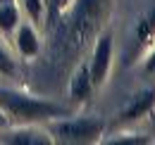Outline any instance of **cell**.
Wrapping results in <instances>:
<instances>
[{"mask_svg": "<svg viewBox=\"0 0 155 145\" xmlns=\"http://www.w3.org/2000/svg\"><path fill=\"white\" fill-rule=\"evenodd\" d=\"M0 109L5 112L10 124H38L45 119H60L67 117V112L48 100H38V98H29L15 91H2L0 88Z\"/></svg>", "mask_w": 155, "mask_h": 145, "instance_id": "1", "label": "cell"}, {"mask_svg": "<svg viewBox=\"0 0 155 145\" xmlns=\"http://www.w3.org/2000/svg\"><path fill=\"white\" fill-rule=\"evenodd\" d=\"M110 7L112 0H72L64 14H69V29L77 45L98 34V29L110 17Z\"/></svg>", "mask_w": 155, "mask_h": 145, "instance_id": "2", "label": "cell"}, {"mask_svg": "<svg viewBox=\"0 0 155 145\" xmlns=\"http://www.w3.org/2000/svg\"><path fill=\"white\" fill-rule=\"evenodd\" d=\"M105 124L96 117H79V119H53L50 136L53 143H69V145H88L98 143L103 136Z\"/></svg>", "mask_w": 155, "mask_h": 145, "instance_id": "3", "label": "cell"}, {"mask_svg": "<svg viewBox=\"0 0 155 145\" xmlns=\"http://www.w3.org/2000/svg\"><path fill=\"white\" fill-rule=\"evenodd\" d=\"M112 57H115V40H112V34H100L96 38V45H93V57L88 62V74H91V81L93 86L100 88L107 76H110V69H112Z\"/></svg>", "mask_w": 155, "mask_h": 145, "instance_id": "4", "label": "cell"}, {"mask_svg": "<svg viewBox=\"0 0 155 145\" xmlns=\"http://www.w3.org/2000/svg\"><path fill=\"white\" fill-rule=\"evenodd\" d=\"M2 143H10V145H48L53 143V136L50 131H43L36 124H19L17 128H12Z\"/></svg>", "mask_w": 155, "mask_h": 145, "instance_id": "5", "label": "cell"}, {"mask_svg": "<svg viewBox=\"0 0 155 145\" xmlns=\"http://www.w3.org/2000/svg\"><path fill=\"white\" fill-rule=\"evenodd\" d=\"M93 81H91V74H88V64H79L77 72L72 74V81H69V98L72 102L84 105L91 100L93 95Z\"/></svg>", "mask_w": 155, "mask_h": 145, "instance_id": "6", "label": "cell"}, {"mask_svg": "<svg viewBox=\"0 0 155 145\" xmlns=\"http://www.w3.org/2000/svg\"><path fill=\"white\" fill-rule=\"evenodd\" d=\"M153 107H155V88H150V91H143V93H138L136 98H131V102L119 112V121H124V124L138 121Z\"/></svg>", "mask_w": 155, "mask_h": 145, "instance_id": "7", "label": "cell"}, {"mask_svg": "<svg viewBox=\"0 0 155 145\" xmlns=\"http://www.w3.org/2000/svg\"><path fill=\"white\" fill-rule=\"evenodd\" d=\"M155 40V5L138 19L134 31V55H141Z\"/></svg>", "mask_w": 155, "mask_h": 145, "instance_id": "8", "label": "cell"}, {"mask_svg": "<svg viewBox=\"0 0 155 145\" xmlns=\"http://www.w3.org/2000/svg\"><path fill=\"white\" fill-rule=\"evenodd\" d=\"M17 50H19L21 57H36L38 55L41 40L34 24H19L17 26Z\"/></svg>", "mask_w": 155, "mask_h": 145, "instance_id": "9", "label": "cell"}, {"mask_svg": "<svg viewBox=\"0 0 155 145\" xmlns=\"http://www.w3.org/2000/svg\"><path fill=\"white\" fill-rule=\"evenodd\" d=\"M19 26V7L15 2H0V31L10 34Z\"/></svg>", "mask_w": 155, "mask_h": 145, "instance_id": "10", "label": "cell"}, {"mask_svg": "<svg viewBox=\"0 0 155 145\" xmlns=\"http://www.w3.org/2000/svg\"><path fill=\"white\" fill-rule=\"evenodd\" d=\"M21 10L29 14L31 24H41L43 21V14H45V2L43 0H19Z\"/></svg>", "mask_w": 155, "mask_h": 145, "instance_id": "11", "label": "cell"}, {"mask_svg": "<svg viewBox=\"0 0 155 145\" xmlns=\"http://www.w3.org/2000/svg\"><path fill=\"white\" fill-rule=\"evenodd\" d=\"M15 72H17V67H15L12 57H10L7 50L0 45V76H15Z\"/></svg>", "mask_w": 155, "mask_h": 145, "instance_id": "12", "label": "cell"}, {"mask_svg": "<svg viewBox=\"0 0 155 145\" xmlns=\"http://www.w3.org/2000/svg\"><path fill=\"white\" fill-rule=\"evenodd\" d=\"M107 143L110 145H148L150 138L148 136H124V138H112Z\"/></svg>", "mask_w": 155, "mask_h": 145, "instance_id": "13", "label": "cell"}, {"mask_svg": "<svg viewBox=\"0 0 155 145\" xmlns=\"http://www.w3.org/2000/svg\"><path fill=\"white\" fill-rule=\"evenodd\" d=\"M69 5H72V0H50V12H53V14H64V12H67V7H69Z\"/></svg>", "mask_w": 155, "mask_h": 145, "instance_id": "14", "label": "cell"}, {"mask_svg": "<svg viewBox=\"0 0 155 145\" xmlns=\"http://www.w3.org/2000/svg\"><path fill=\"white\" fill-rule=\"evenodd\" d=\"M143 69H146V74H155V45L148 55V60H146V64H143Z\"/></svg>", "mask_w": 155, "mask_h": 145, "instance_id": "15", "label": "cell"}, {"mask_svg": "<svg viewBox=\"0 0 155 145\" xmlns=\"http://www.w3.org/2000/svg\"><path fill=\"white\" fill-rule=\"evenodd\" d=\"M7 126H10V121H7V117H5V112L0 109V131H2V128H7Z\"/></svg>", "mask_w": 155, "mask_h": 145, "instance_id": "16", "label": "cell"}, {"mask_svg": "<svg viewBox=\"0 0 155 145\" xmlns=\"http://www.w3.org/2000/svg\"><path fill=\"white\" fill-rule=\"evenodd\" d=\"M0 2H15V0H0Z\"/></svg>", "mask_w": 155, "mask_h": 145, "instance_id": "17", "label": "cell"}]
</instances>
